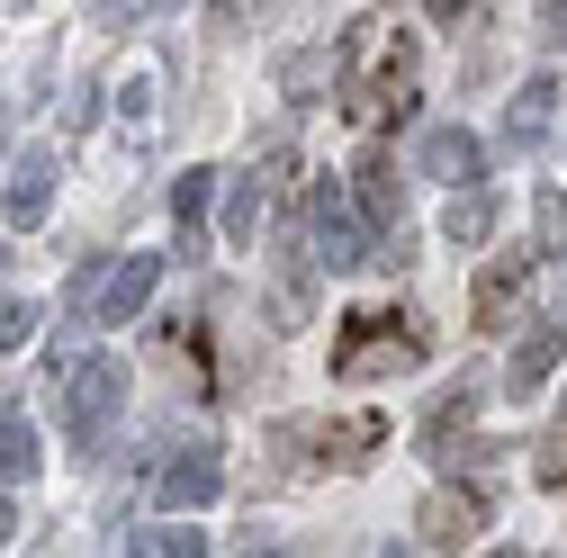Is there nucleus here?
Instances as JSON below:
<instances>
[{"mask_svg": "<svg viewBox=\"0 0 567 558\" xmlns=\"http://www.w3.org/2000/svg\"><path fill=\"white\" fill-rule=\"evenodd\" d=\"M414 361H433V324H423L414 307H361V316H342V333H333V379L342 388L405 379Z\"/></svg>", "mask_w": 567, "mask_h": 558, "instance_id": "obj_2", "label": "nucleus"}, {"mask_svg": "<svg viewBox=\"0 0 567 558\" xmlns=\"http://www.w3.org/2000/svg\"><path fill=\"white\" fill-rule=\"evenodd\" d=\"M423 172L451 180V189H468V180H486V145H477L468 126H433V135H423Z\"/></svg>", "mask_w": 567, "mask_h": 558, "instance_id": "obj_12", "label": "nucleus"}, {"mask_svg": "<svg viewBox=\"0 0 567 558\" xmlns=\"http://www.w3.org/2000/svg\"><path fill=\"white\" fill-rule=\"evenodd\" d=\"M558 361H567V307H549V316H532V324H523L514 361H505V396H540Z\"/></svg>", "mask_w": 567, "mask_h": 558, "instance_id": "obj_8", "label": "nucleus"}, {"mask_svg": "<svg viewBox=\"0 0 567 558\" xmlns=\"http://www.w3.org/2000/svg\"><path fill=\"white\" fill-rule=\"evenodd\" d=\"M289 468H351L388 442V414H342V424H279L270 433Z\"/></svg>", "mask_w": 567, "mask_h": 558, "instance_id": "obj_6", "label": "nucleus"}, {"mask_svg": "<svg viewBox=\"0 0 567 558\" xmlns=\"http://www.w3.org/2000/svg\"><path fill=\"white\" fill-rule=\"evenodd\" d=\"M442 235H451V244H486V235H495V198H486V189H460L451 217H442Z\"/></svg>", "mask_w": 567, "mask_h": 558, "instance_id": "obj_18", "label": "nucleus"}, {"mask_svg": "<svg viewBox=\"0 0 567 558\" xmlns=\"http://www.w3.org/2000/svg\"><path fill=\"white\" fill-rule=\"evenodd\" d=\"M117 414H126V361L117 352H91L82 370H63V442H73L82 459L109 442Z\"/></svg>", "mask_w": 567, "mask_h": 558, "instance_id": "obj_3", "label": "nucleus"}, {"mask_svg": "<svg viewBox=\"0 0 567 558\" xmlns=\"http://www.w3.org/2000/svg\"><path fill=\"white\" fill-rule=\"evenodd\" d=\"M126 549H135V558H198L207 540H198V523H145Z\"/></svg>", "mask_w": 567, "mask_h": 558, "instance_id": "obj_19", "label": "nucleus"}, {"mask_svg": "<svg viewBox=\"0 0 567 558\" xmlns=\"http://www.w3.org/2000/svg\"><path fill=\"white\" fill-rule=\"evenodd\" d=\"M261 207H270V172L235 180V198H226V244H235V252H244V244H261Z\"/></svg>", "mask_w": 567, "mask_h": 558, "instance_id": "obj_15", "label": "nucleus"}, {"mask_svg": "<svg viewBox=\"0 0 567 558\" xmlns=\"http://www.w3.org/2000/svg\"><path fill=\"white\" fill-rule=\"evenodd\" d=\"M10 531H19V523H10V496H0V549H10Z\"/></svg>", "mask_w": 567, "mask_h": 558, "instance_id": "obj_26", "label": "nucleus"}, {"mask_svg": "<svg viewBox=\"0 0 567 558\" xmlns=\"http://www.w3.org/2000/svg\"><path fill=\"white\" fill-rule=\"evenodd\" d=\"M486 523H495V496H486V486H460V477L433 486V496L414 505V540H423V549H468Z\"/></svg>", "mask_w": 567, "mask_h": 558, "instance_id": "obj_7", "label": "nucleus"}, {"mask_svg": "<svg viewBox=\"0 0 567 558\" xmlns=\"http://www.w3.org/2000/svg\"><path fill=\"white\" fill-rule=\"evenodd\" d=\"M414 73H423V37L396 19H361L342 37V117L351 126H396L414 108Z\"/></svg>", "mask_w": 567, "mask_h": 558, "instance_id": "obj_1", "label": "nucleus"}, {"mask_svg": "<svg viewBox=\"0 0 567 558\" xmlns=\"http://www.w3.org/2000/svg\"><path fill=\"white\" fill-rule=\"evenodd\" d=\"M532 477H540V486H567V414H549V433H540V451H532Z\"/></svg>", "mask_w": 567, "mask_h": 558, "instance_id": "obj_21", "label": "nucleus"}, {"mask_svg": "<svg viewBox=\"0 0 567 558\" xmlns=\"http://www.w3.org/2000/svg\"><path fill=\"white\" fill-rule=\"evenodd\" d=\"M54 189H63V154H54V145H28V154L10 163V189H0V217H10V226H45Z\"/></svg>", "mask_w": 567, "mask_h": 558, "instance_id": "obj_10", "label": "nucleus"}, {"mask_svg": "<svg viewBox=\"0 0 567 558\" xmlns=\"http://www.w3.org/2000/svg\"><path fill=\"white\" fill-rule=\"evenodd\" d=\"M549 108H558V82L532 73V82L514 91V108H505V145H540V135H549Z\"/></svg>", "mask_w": 567, "mask_h": 558, "instance_id": "obj_13", "label": "nucleus"}, {"mask_svg": "<svg viewBox=\"0 0 567 558\" xmlns=\"http://www.w3.org/2000/svg\"><path fill=\"white\" fill-rule=\"evenodd\" d=\"M154 496H163L172 514H207V505L226 496L217 451H207V442H198V451H172V459H163V477H154Z\"/></svg>", "mask_w": 567, "mask_h": 558, "instance_id": "obj_11", "label": "nucleus"}, {"mask_svg": "<svg viewBox=\"0 0 567 558\" xmlns=\"http://www.w3.org/2000/svg\"><path fill=\"white\" fill-rule=\"evenodd\" d=\"M523 289H532V252H495V261L468 279V316H477V333H505L514 307H523Z\"/></svg>", "mask_w": 567, "mask_h": 558, "instance_id": "obj_9", "label": "nucleus"}, {"mask_svg": "<svg viewBox=\"0 0 567 558\" xmlns=\"http://www.w3.org/2000/svg\"><path fill=\"white\" fill-rule=\"evenodd\" d=\"M117 108H126V145H135V154H154V135H163V82H154V73H135V82L117 91Z\"/></svg>", "mask_w": 567, "mask_h": 558, "instance_id": "obj_14", "label": "nucleus"}, {"mask_svg": "<svg viewBox=\"0 0 567 558\" xmlns=\"http://www.w3.org/2000/svg\"><path fill=\"white\" fill-rule=\"evenodd\" d=\"M154 289H163V252L91 261V270L73 279V316H91V324H135V316L154 307Z\"/></svg>", "mask_w": 567, "mask_h": 558, "instance_id": "obj_4", "label": "nucleus"}, {"mask_svg": "<svg viewBox=\"0 0 567 558\" xmlns=\"http://www.w3.org/2000/svg\"><path fill=\"white\" fill-rule=\"evenodd\" d=\"M145 10H154V0H91V19H100V28H135Z\"/></svg>", "mask_w": 567, "mask_h": 558, "instance_id": "obj_24", "label": "nucleus"}, {"mask_svg": "<svg viewBox=\"0 0 567 558\" xmlns=\"http://www.w3.org/2000/svg\"><path fill=\"white\" fill-rule=\"evenodd\" d=\"M28 333H37V307L28 298H0V352H19Z\"/></svg>", "mask_w": 567, "mask_h": 558, "instance_id": "obj_22", "label": "nucleus"}, {"mask_svg": "<svg viewBox=\"0 0 567 558\" xmlns=\"http://www.w3.org/2000/svg\"><path fill=\"white\" fill-rule=\"evenodd\" d=\"M19 477H37V424H0V486H19Z\"/></svg>", "mask_w": 567, "mask_h": 558, "instance_id": "obj_20", "label": "nucleus"}, {"mask_svg": "<svg viewBox=\"0 0 567 558\" xmlns=\"http://www.w3.org/2000/svg\"><path fill=\"white\" fill-rule=\"evenodd\" d=\"M217 180H226V172H189V180H172V217H181L189 252H198V235H207V198H217Z\"/></svg>", "mask_w": 567, "mask_h": 558, "instance_id": "obj_17", "label": "nucleus"}, {"mask_svg": "<svg viewBox=\"0 0 567 558\" xmlns=\"http://www.w3.org/2000/svg\"><path fill=\"white\" fill-rule=\"evenodd\" d=\"M370 252H379V226L361 217V198L333 189V180H316L307 189V261L316 270H361Z\"/></svg>", "mask_w": 567, "mask_h": 558, "instance_id": "obj_5", "label": "nucleus"}, {"mask_svg": "<svg viewBox=\"0 0 567 558\" xmlns=\"http://www.w3.org/2000/svg\"><path fill=\"white\" fill-rule=\"evenodd\" d=\"M540 252H567V198L540 189Z\"/></svg>", "mask_w": 567, "mask_h": 558, "instance_id": "obj_23", "label": "nucleus"}, {"mask_svg": "<svg viewBox=\"0 0 567 558\" xmlns=\"http://www.w3.org/2000/svg\"><path fill=\"white\" fill-rule=\"evenodd\" d=\"M540 45H567V0H540Z\"/></svg>", "mask_w": 567, "mask_h": 558, "instance_id": "obj_25", "label": "nucleus"}, {"mask_svg": "<svg viewBox=\"0 0 567 558\" xmlns=\"http://www.w3.org/2000/svg\"><path fill=\"white\" fill-rule=\"evenodd\" d=\"M324 82H342V54H333V45H307V54L279 63V91H289V100H316Z\"/></svg>", "mask_w": 567, "mask_h": 558, "instance_id": "obj_16", "label": "nucleus"}]
</instances>
